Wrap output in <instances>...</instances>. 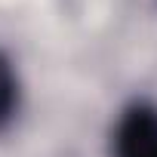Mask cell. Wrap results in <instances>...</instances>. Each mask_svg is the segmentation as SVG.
Here are the masks:
<instances>
[{
  "label": "cell",
  "mask_w": 157,
  "mask_h": 157,
  "mask_svg": "<svg viewBox=\"0 0 157 157\" xmlns=\"http://www.w3.org/2000/svg\"><path fill=\"white\" fill-rule=\"evenodd\" d=\"M114 157H157V105L132 102L120 111L114 139Z\"/></svg>",
  "instance_id": "cell-1"
},
{
  "label": "cell",
  "mask_w": 157,
  "mask_h": 157,
  "mask_svg": "<svg viewBox=\"0 0 157 157\" xmlns=\"http://www.w3.org/2000/svg\"><path fill=\"white\" fill-rule=\"evenodd\" d=\"M19 111V80L13 65L0 56V129H6Z\"/></svg>",
  "instance_id": "cell-2"
}]
</instances>
